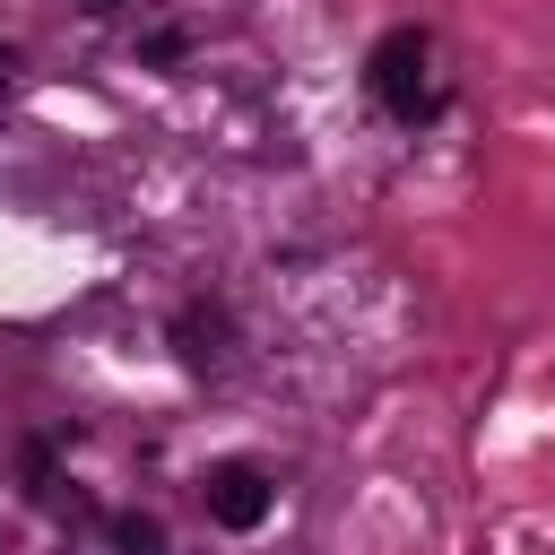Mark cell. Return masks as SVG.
<instances>
[{
  "instance_id": "obj_4",
  "label": "cell",
  "mask_w": 555,
  "mask_h": 555,
  "mask_svg": "<svg viewBox=\"0 0 555 555\" xmlns=\"http://www.w3.org/2000/svg\"><path fill=\"white\" fill-rule=\"evenodd\" d=\"M104 538H113V555H173V546H165V529H156L147 512H113V529H104Z\"/></svg>"
},
{
  "instance_id": "obj_6",
  "label": "cell",
  "mask_w": 555,
  "mask_h": 555,
  "mask_svg": "<svg viewBox=\"0 0 555 555\" xmlns=\"http://www.w3.org/2000/svg\"><path fill=\"white\" fill-rule=\"evenodd\" d=\"M78 9H121V0H78Z\"/></svg>"
},
{
  "instance_id": "obj_3",
  "label": "cell",
  "mask_w": 555,
  "mask_h": 555,
  "mask_svg": "<svg viewBox=\"0 0 555 555\" xmlns=\"http://www.w3.org/2000/svg\"><path fill=\"white\" fill-rule=\"evenodd\" d=\"M173 347H182V364H217V356H225V312H217V304H191V312L173 321Z\"/></svg>"
},
{
  "instance_id": "obj_2",
  "label": "cell",
  "mask_w": 555,
  "mask_h": 555,
  "mask_svg": "<svg viewBox=\"0 0 555 555\" xmlns=\"http://www.w3.org/2000/svg\"><path fill=\"white\" fill-rule=\"evenodd\" d=\"M199 503H208V520H217V529H260V520H269V503H278V486H269V468H260V460H217V468L199 477Z\"/></svg>"
},
{
  "instance_id": "obj_1",
  "label": "cell",
  "mask_w": 555,
  "mask_h": 555,
  "mask_svg": "<svg viewBox=\"0 0 555 555\" xmlns=\"http://www.w3.org/2000/svg\"><path fill=\"white\" fill-rule=\"evenodd\" d=\"M434 35L425 26H390L382 43H373V61H364V87H373V104L382 113H399V121H425L434 113Z\"/></svg>"
},
{
  "instance_id": "obj_5",
  "label": "cell",
  "mask_w": 555,
  "mask_h": 555,
  "mask_svg": "<svg viewBox=\"0 0 555 555\" xmlns=\"http://www.w3.org/2000/svg\"><path fill=\"white\" fill-rule=\"evenodd\" d=\"M147 61L173 69V61H182V26H156V35H147Z\"/></svg>"
}]
</instances>
